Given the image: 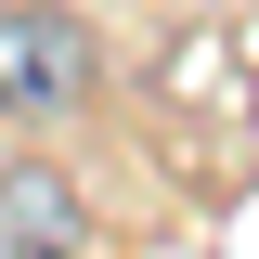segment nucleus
Returning a JSON list of instances; mask_svg holds the SVG:
<instances>
[{"instance_id": "f257e3e1", "label": "nucleus", "mask_w": 259, "mask_h": 259, "mask_svg": "<svg viewBox=\"0 0 259 259\" xmlns=\"http://www.w3.org/2000/svg\"><path fill=\"white\" fill-rule=\"evenodd\" d=\"M91 26L78 13H52V0H0V117H78L91 104Z\"/></svg>"}, {"instance_id": "f03ea898", "label": "nucleus", "mask_w": 259, "mask_h": 259, "mask_svg": "<svg viewBox=\"0 0 259 259\" xmlns=\"http://www.w3.org/2000/svg\"><path fill=\"white\" fill-rule=\"evenodd\" d=\"M78 233H91V207H78V182L52 156L0 168V259H78Z\"/></svg>"}]
</instances>
